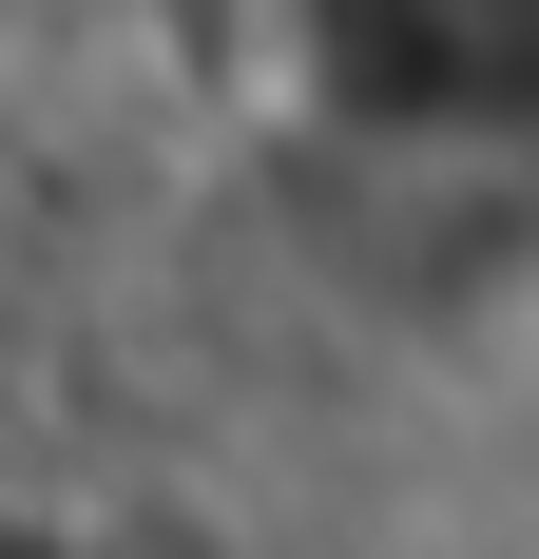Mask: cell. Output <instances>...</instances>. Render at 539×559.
<instances>
[{
    "label": "cell",
    "instance_id": "6da1fadb",
    "mask_svg": "<svg viewBox=\"0 0 539 559\" xmlns=\"http://www.w3.org/2000/svg\"><path fill=\"white\" fill-rule=\"evenodd\" d=\"M289 39H309V97H347L367 135H501L539 0H289Z\"/></svg>",
    "mask_w": 539,
    "mask_h": 559
}]
</instances>
